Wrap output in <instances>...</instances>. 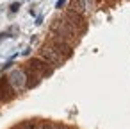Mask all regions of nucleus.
I'll list each match as a JSON object with an SVG mask.
<instances>
[{"mask_svg":"<svg viewBox=\"0 0 130 129\" xmlns=\"http://www.w3.org/2000/svg\"><path fill=\"white\" fill-rule=\"evenodd\" d=\"M50 32L52 34H55V36H59L61 40H64L66 43H70L71 47H75L77 45V41H78V36L61 20V18H55L54 20V24L50 25Z\"/></svg>","mask_w":130,"mask_h":129,"instance_id":"1","label":"nucleus"},{"mask_svg":"<svg viewBox=\"0 0 130 129\" xmlns=\"http://www.w3.org/2000/svg\"><path fill=\"white\" fill-rule=\"evenodd\" d=\"M77 36L78 34H82L84 31H86V27H87V24H86V18L82 16V15H78V13H75V11H71V9H68L66 11V15L61 18Z\"/></svg>","mask_w":130,"mask_h":129,"instance_id":"2","label":"nucleus"},{"mask_svg":"<svg viewBox=\"0 0 130 129\" xmlns=\"http://www.w3.org/2000/svg\"><path fill=\"white\" fill-rule=\"evenodd\" d=\"M39 57H43L45 61H48L54 68L55 66H61L66 59L59 54V50L55 49V47H52L50 43H46V45H43L41 49H39Z\"/></svg>","mask_w":130,"mask_h":129,"instance_id":"3","label":"nucleus"},{"mask_svg":"<svg viewBox=\"0 0 130 129\" xmlns=\"http://www.w3.org/2000/svg\"><path fill=\"white\" fill-rule=\"evenodd\" d=\"M41 79H46V77H50L52 74H54V66L48 63V61H45L43 57H39V56H36V57H30L29 59V63H27Z\"/></svg>","mask_w":130,"mask_h":129,"instance_id":"4","label":"nucleus"},{"mask_svg":"<svg viewBox=\"0 0 130 129\" xmlns=\"http://www.w3.org/2000/svg\"><path fill=\"white\" fill-rule=\"evenodd\" d=\"M16 97V90L7 77H0V102H11Z\"/></svg>","mask_w":130,"mask_h":129,"instance_id":"5","label":"nucleus"},{"mask_svg":"<svg viewBox=\"0 0 130 129\" xmlns=\"http://www.w3.org/2000/svg\"><path fill=\"white\" fill-rule=\"evenodd\" d=\"M22 72H23V75H25V88H29V90H32V88H36L39 83H41V77L29 66V65H23L22 68H20Z\"/></svg>","mask_w":130,"mask_h":129,"instance_id":"6","label":"nucleus"},{"mask_svg":"<svg viewBox=\"0 0 130 129\" xmlns=\"http://www.w3.org/2000/svg\"><path fill=\"white\" fill-rule=\"evenodd\" d=\"M23 77H25V75H23L22 70H14V72H11V75H9L7 79H9V83L13 84V88L18 91L20 88L25 86V79H23Z\"/></svg>","mask_w":130,"mask_h":129,"instance_id":"7","label":"nucleus"},{"mask_svg":"<svg viewBox=\"0 0 130 129\" xmlns=\"http://www.w3.org/2000/svg\"><path fill=\"white\" fill-rule=\"evenodd\" d=\"M70 9L84 16V15H86V11H87V6H86V0H71V6H70Z\"/></svg>","mask_w":130,"mask_h":129,"instance_id":"8","label":"nucleus"},{"mask_svg":"<svg viewBox=\"0 0 130 129\" xmlns=\"http://www.w3.org/2000/svg\"><path fill=\"white\" fill-rule=\"evenodd\" d=\"M9 9H11V13H18V9H20V2H13V4L9 6Z\"/></svg>","mask_w":130,"mask_h":129,"instance_id":"9","label":"nucleus"},{"mask_svg":"<svg viewBox=\"0 0 130 129\" xmlns=\"http://www.w3.org/2000/svg\"><path fill=\"white\" fill-rule=\"evenodd\" d=\"M64 4H66V0H57V4H55V7H57V9H61V7H62Z\"/></svg>","mask_w":130,"mask_h":129,"instance_id":"10","label":"nucleus"},{"mask_svg":"<svg viewBox=\"0 0 130 129\" xmlns=\"http://www.w3.org/2000/svg\"><path fill=\"white\" fill-rule=\"evenodd\" d=\"M96 2H100V0H96Z\"/></svg>","mask_w":130,"mask_h":129,"instance_id":"11","label":"nucleus"}]
</instances>
